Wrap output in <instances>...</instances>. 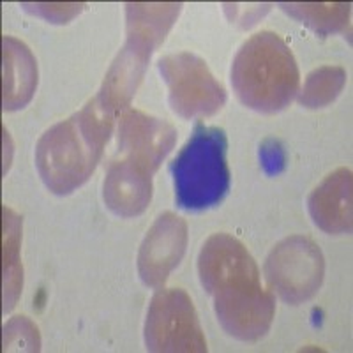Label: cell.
<instances>
[{
  "mask_svg": "<svg viewBox=\"0 0 353 353\" xmlns=\"http://www.w3.org/2000/svg\"><path fill=\"white\" fill-rule=\"evenodd\" d=\"M203 288L214 301L221 327L241 341H256L269 332L276 299L261 286L260 270L245 245L228 233L205 241L198 256Z\"/></svg>",
  "mask_w": 353,
  "mask_h": 353,
  "instance_id": "1",
  "label": "cell"
},
{
  "mask_svg": "<svg viewBox=\"0 0 353 353\" xmlns=\"http://www.w3.org/2000/svg\"><path fill=\"white\" fill-rule=\"evenodd\" d=\"M176 131L170 122L125 110L119 124V157L112 161L103 200L119 217L143 214L152 200V175L173 149Z\"/></svg>",
  "mask_w": 353,
  "mask_h": 353,
  "instance_id": "2",
  "label": "cell"
},
{
  "mask_svg": "<svg viewBox=\"0 0 353 353\" xmlns=\"http://www.w3.org/2000/svg\"><path fill=\"white\" fill-rule=\"evenodd\" d=\"M117 113L96 96L68 121L39 138L36 166L44 185L55 194H69L88 181L112 134Z\"/></svg>",
  "mask_w": 353,
  "mask_h": 353,
  "instance_id": "3",
  "label": "cell"
},
{
  "mask_svg": "<svg viewBox=\"0 0 353 353\" xmlns=\"http://www.w3.org/2000/svg\"><path fill=\"white\" fill-rule=\"evenodd\" d=\"M232 85L242 105L276 113L297 96L301 72L288 44L263 30L249 37L233 59Z\"/></svg>",
  "mask_w": 353,
  "mask_h": 353,
  "instance_id": "4",
  "label": "cell"
},
{
  "mask_svg": "<svg viewBox=\"0 0 353 353\" xmlns=\"http://www.w3.org/2000/svg\"><path fill=\"white\" fill-rule=\"evenodd\" d=\"M223 129L198 122L188 143L172 165L176 205L184 210H205L219 203L230 189Z\"/></svg>",
  "mask_w": 353,
  "mask_h": 353,
  "instance_id": "5",
  "label": "cell"
},
{
  "mask_svg": "<svg viewBox=\"0 0 353 353\" xmlns=\"http://www.w3.org/2000/svg\"><path fill=\"white\" fill-rule=\"evenodd\" d=\"M145 345L159 353L207 352L196 309L184 290H157L145 320Z\"/></svg>",
  "mask_w": 353,
  "mask_h": 353,
  "instance_id": "6",
  "label": "cell"
},
{
  "mask_svg": "<svg viewBox=\"0 0 353 353\" xmlns=\"http://www.w3.org/2000/svg\"><path fill=\"white\" fill-rule=\"evenodd\" d=\"M157 64L168 85L170 106L182 119L210 117L226 103L225 87L200 57L188 52L172 53Z\"/></svg>",
  "mask_w": 353,
  "mask_h": 353,
  "instance_id": "7",
  "label": "cell"
},
{
  "mask_svg": "<svg viewBox=\"0 0 353 353\" xmlns=\"http://www.w3.org/2000/svg\"><path fill=\"white\" fill-rule=\"evenodd\" d=\"M323 254L311 239H285L270 251L265 261V276L270 288L290 304L309 301L323 281Z\"/></svg>",
  "mask_w": 353,
  "mask_h": 353,
  "instance_id": "8",
  "label": "cell"
},
{
  "mask_svg": "<svg viewBox=\"0 0 353 353\" xmlns=\"http://www.w3.org/2000/svg\"><path fill=\"white\" fill-rule=\"evenodd\" d=\"M188 248V225L173 212L161 214L147 232L138 254V272L150 288H163Z\"/></svg>",
  "mask_w": 353,
  "mask_h": 353,
  "instance_id": "9",
  "label": "cell"
},
{
  "mask_svg": "<svg viewBox=\"0 0 353 353\" xmlns=\"http://www.w3.org/2000/svg\"><path fill=\"white\" fill-rule=\"evenodd\" d=\"M145 41L137 37H128L124 48L119 52L112 68L106 72L105 83L97 96L115 113L122 112L129 106L131 97L137 92L138 85L143 80V72L154 52Z\"/></svg>",
  "mask_w": 353,
  "mask_h": 353,
  "instance_id": "10",
  "label": "cell"
},
{
  "mask_svg": "<svg viewBox=\"0 0 353 353\" xmlns=\"http://www.w3.org/2000/svg\"><path fill=\"white\" fill-rule=\"evenodd\" d=\"M314 225L325 233L352 232V170L337 168L307 200Z\"/></svg>",
  "mask_w": 353,
  "mask_h": 353,
  "instance_id": "11",
  "label": "cell"
},
{
  "mask_svg": "<svg viewBox=\"0 0 353 353\" xmlns=\"http://www.w3.org/2000/svg\"><path fill=\"white\" fill-rule=\"evenodd\" d=\"M4 105L6 112L23 108L37 87V65L21 41L4 36Z\"/></svg>",
  "mask_w": 353,
  "mask_h": 353,
  "instance_id": "12",
  "label": "cell"
},
{
  "mask_svg": "<svg viewBox=\"0 0 353 353\" xmlns=\"http://www.w3.org/2000/svg\"><path fill=\"white\" fill-rule=\"evenodd\" d=\"M182 4H125L128 36L157 48L175 23Z\"/></svg>",
  "mask_w": 353,
  "mask_h": 353,
  "instance_id": "13",
  "label": "cell"
},
{
  "mask_svg": "<svg viewBox=\"0 0 353 353\" xmlns=\"http://www.w3.org/2000/svg\"><path fill=\"white\" fill-rule=\"evenodd\" d=\"M2 254H4V313L11 311L17 304L23 286V267L20 258L21 242V217L14 210L2 207Z\"/></svg>",
  "mask_w": 353,
  "mask_h": 353,
  "instance_id": "14",
  "label": "cell"
},
{
  "mask_svg": "<svg viewBox=\"0 0 353 353\" xmlns=\"http://www.w3.org/2000/svg\"><path fill=\"white\" fill-rule=\"evenodd\" d=\"M279 8L290 17L299 20L301 23L313 28L320 36H330V34L345 32L350 23V8L352 4L346 2H292V4H281Z\"/></svg>",
  "mask_w": 353,
  "mask_h": 353,
  "instance_id": "15",
  "label": "cell"
},
{
  "mask_svg": "<svg viewBox=\"0 0 353 353\" xmlns=\"http://www.w3.org/2000/svg\"><path fill=\"white\" fill-rule=\"evenodd\" d=\"M346 81V72L341 68H320L314 69L305 78L299 103L305 108H321L330 105L339 92L343 90Z\"/></svg>",
  "mask_w": 353,
  "mask_h": 353,
  "instance_id": "16",
  "label": "cell"
},
{
  "mask_svg": "<svg viewBox=\"0 0 353 353\" xmlns=\"http://www.w3.org/2000/svg\"><path fill=\"white\" fill-rule=\"evenodd\" d=\"M23 8L53 23H68L83 9V4H23Z\"/></svg>",
  "mask_w": 353,
  "mask_h": 353,
  "instance_id": "17",
  "label": "cell"
}]
</instances>
